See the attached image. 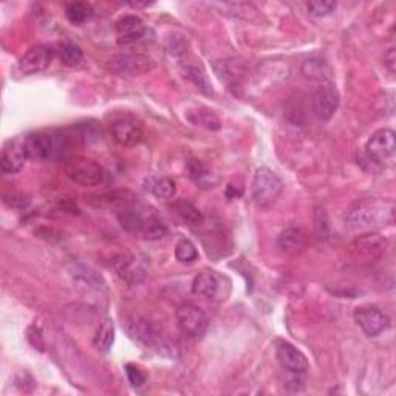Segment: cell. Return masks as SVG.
Returning <instances> with one entry per match:
<instances>
[{"label": "cell", "instance_id": "16", "mask_svg": "<svg viewBox=\"0 0 396 396\" xmlns=\"http://www.w3.org/2000/svg\"><path fill=\"white\" fill-rule=\"evenodd\" d=\"M26 158L29 156H26L25 152L24 140L11 141L4 147L2 156H0V168L5 173H17L24 168Z\"/></svg>", "mask_w": 396, "mask_h": 396}, {"label": "cell", "instance_id": "34", "mask_svg": "<svg viewBox=\"0 0 396 396\" xmlns=\"http://www.w3.org/2000/svg\"><path fill=\"white\" fill-rule=\"evenodd\" d=\"M384 61H385L387 68H389L392 73H395V61H396L395 49H390V50H389V53H387L385 56H384Z\"/></svg>", "mask_w": 396, "mask_h": 396}, {"label": "cell", "instance_id": "3", "mask_svg": "<svg viewBox=\"0 0 396 396\" xmlns=\"http://www.w3.org/2000/svg\"><path fill=\"white\" fill-rule=\"evenodd\" d=\"M24 147L29 158L44 161L62 152L64 147H67V138L64 135L36 132L24 138Z\"/></svg>", "mask_w": 396, "mask_h": 396}, {"label": "cell", "instance_id": "17", "mask_svg": "<svg viewBox=\"0 0 396 396\" xmlns=\"http://www.w3.org/2000/svg\"><path fill=\"white\" fill-rule=\"evenodd\" d=\"M70 274L73 280L78 283L79 288H84L87 291H95V293H101L106 290V282L103 280V278H101L93 268H90L88 265L73 263Z\"/></svg>", "mask_w": 396, "mask_h": 396}, {"label": "cell", "instance_id": "26", "mask_svg": "<svg viewBox=\"0 0 396 396\" xmlns=\"http://www.w3.org/2000/svg\"><path fill=\"white\" fill-rule=\"evenodd\" d=\"M58 56H59V59H61L64 66L75 67L82 61V58H84V54H82V50L78 47L76 44L64 42V44L59 45Z\"/></svg>", "mask_w": 396, "mask_h": 396}, {"label": "cell", "instance_id": "5", "mask_svg": "<svg viewBox=\"0 0 396 396\" xmlns=\"http://www.w3.org/2000/svg\"><path fill=\"white\" fill-rule=\"evenodd\" d=\"M282 192V180L278 173L268 168L257 169L253 180V198L257 206L268 208L279 198Z\"/></svg>", "mask_w": 396, "mask_h": 396}, {"label": "cell", "instance_id": "9", "mask_svg": "<svg viewBox=\"0 0 396 396\" xmlns=\"http://www.w3.org/2000/svg\"><path fill=\"white\" fill-rule=\"evenodd\" d=\"M339 107V91L331 84L325 82L322 84L311 98V110L319 121H328L333 118Z\"/></svg>", "mask_w": 396, "mask_h": 396}, {"label": "cell", "instance_id": "6", "mask_svg": "<svg viewBox=\"0 0 396 396\" xmlns=\"http://www.w3.org/2000/svg\"><path fill=\"white\" fill-rule=\"evenodd\" d=\"M175 316H177L178 328L188 337L198 339L208 331L209 319L206 316V313L200 307L193 305V303H181V305L177 308Z\"/></svg>", "mask_w": 396, "mask_h": 396}, {"label": "cell", "instance_id": "27", "mask_svg": "<svg viewBox=\"0 0 396 396\" xmlns=\"http://www.w3.org/2000/svg\"><path fill=\"white\" fill-rule=\"evenodd\" d=\"M184 76H186L198 90L203 91V93L213 95V87H210L208 76L205 75V71L201 70L200 67L188 66L186 70H184Z\"/></svg>", "mask_w": 396, "mask_h": 396}, {"label": "cell", "instance_id": "23", "mask_svg": "<svg viewBox=\"0 0 396 396\" xmlns=\"http://www.w3.org/2000/svg\"><path fill=\"white\" fill-rule=\"evenodd\" d=\"M173 210L178 214V217L183 220V222H186L188 225L192 226H200L201 223L205 222V217L203 214L200 213L198 208L193 206L191 201L186 200H177L173 203Z\"/></svg>", "mask_w": 396, "mask_h": 396}, {"label": "cell", "instance_id": "10", "mask_svg": "<svg viewBox=\"0 0 396 396\" xmlns=\"http://www.w3.org/2000/svg\"><path fill=\"white\" fill-rule=\"evenodd\" d=\"M355 320L367 336H380L389 327V318L376 307H361L355 310Z\"/></svg>", "mask_w": 396, "mask_h": 396}, {"label": "cell", "instance_id": "22", "mask_svg": "<svg viewBox=\"0 0 396 396\" xmlns=\"http://www.w3.org/2000/svg\"><path fill=\"white\" fill-rule=\"evenodd\" d=\"M147 189H149L155 197L163 200H171L177 193V184L168 177H152L147 180Z\"/></svg>", "mask_w": 396, "mask_h": 396}, {"label": "cell", "instance_id": "35", "mask_svg": "<svg viewBox=\"0 0 396 396\" xmlns=\"http://www.w3.org/2000/svg\"><path fill=\"white\" fill-rule=\"evenodd\" d=\"M128 5L133 6V8H144V6H149L151 2H131Z\"/></svg>", "mask_w": 396, "mask_h": 396}, {"label": "cell", "instance_id": "2", "mask_svg": "<svg viewBox=\"0 0 396 396\" xmlns=\"http://www.w3.org/2000/svg\"><path fill=\"white\" fill-rule=\"evenodd\" d=\"M118 220L121 226L131 234H141L151 240H158L168 234V228L151 209L140 206L135 201L118 209Z\"/></svg>", "mask_w": 396, "mask_h": 396}, {"label": "cell", "instance_id": "7", "mask_svg": "<svg viewBox=\"0 0 396 396\" xmlns=\"http://www.w3.org/2000/svg\"><path fill=\"white\" fill-rule=\"evenodd\" d=\"M387 250V240L377 234H364L348 245V254L355 262L370 263L380 259Z\"/></svg>", "mask_w": 396, "mask_h": 396}, {"label": "cell", "instance_id": "11", "mask_svg": "<svg viewBox=\"0 0 396 396\" xmlns=\"http://www.w3.org/2000/svg\"><path fill=\"white\" fill-rule=\"evenodd\" d=\"M396 149V140L395 132L390 128H381V131L375 132L370 140L367 141L365 152L375 161H384L393 156Z\"/></svg>", "mask_w": 396, "mask_h": 396}, {"label": "cell", "instance_id": "18", "mask_svg": "<svg viewBox=\"0 0 396 396\" xmlns=\"http://www.w3.org/2000/svg\"><path fill=\"white\" fill-rule=\"evenodd\" d=\"M215 71L222 81L228 84V88L235 93V88H242V81L245 78V68L242 64L235 61H220L215 64Z\"/></svg>", "mask_w": 396, "mask_h": 396}, {"label": "cell", "instance_id": "30", "mask_svg": "<svg viewBox=\"0 0 396 396\" xmlns=\"http://www.w3.org/2000/svg\"><path fill=\"white\" fill-rule=\"evenodd\" d=\"M325 62L320 59H308L302 66V73L311 79H322L325 73Z\"/></svg>", "mask_w": 396, "mask_h": 396}, {"label": "cell", "instance_id": "14", "mask_svg": "<svg viewBox=\"0 0 396 396\" xmlns=\"http://www.w3.org/2000/svg\"><path fill=\"white\" fill-rule=\"evenodd\" d=\"M113 140L123 147H133L143 140V128L133 119H118L112 124Z\"/></svg>", "mask_w": 396, "mask_h": 396}, {"label": "cell", "instance_id": "28", "mask_svg": "<svg viewBox=\"0 0 396 396\" xmlns=\"http://www.w3.org/2000/svg\"><path fill=\"white\" fill-rule=\"evenodd\" d=\"M175 257L181 263H192L198 259V251L196 245H193L188 238H181V240L175 246Z\"/></svg>", "mask_w": 396, "mask_h": 396}, {"label": "cell", "instance_id": "32", "mask_svg": "<svg viewBox=\"0 0 396 396\" xmlns=\"http://www.w3.org/2000/svg\"><path fill=\"white\" fill-rule=\"evenodd\" d=\"M126 373H127L128 381H131V384L133 387H141L147 381L146 373L141 370L140 367H136L133 364H127L126 365Z\"/></svg>", "mask_w": 396, "mask_h": 396}, {"label": "cell", "instance_id": "12", "mask_svg": "<svg viewBox=\"0 0 396 396\" xmlns=\"http://www.w3.org/2000/svg\"><path fill=\"white\" fill-rule=\"evenodd\" d=\"M53 61V51L49 47H39L31 49L29 53H25L21 58L19 64H17V71L24 76H31L36 73H41L50 67Z\"/></svg>", "mask_w": 396, "mask_h": 396}, {"label": "cell", "instance_id": "33", "mask_svg": "<svg viewBox=\"0 0 396 396\" xmlns=\"http://www.w3.org/2000/svg\"><path fill=\"white\" fill-rule=\"evenodd\" d=\"M189 172H191V178L197 183L203 181V178L208 177V171L203 164H201L198 160H192L189 164Z\"/></svg>", "mask_w": 396, "mask_h": 396}, {"label": "cell", "instance_id": "4", "mask_svg": "<svg viewBox=\"0 0 396 396\" xmlns=\"http://www.w3.org/2000/svg\"><path fill=\"white\" fill-rule=\"evenodd\" d=\"M64 171H66V175L73 183L81 184V186H86V188L99 186V184L106 178L104 169L101 168L96 161L86 158V156H75V158H70L66 163Z\"/></svg>", "mask_w": 396, "mask_h": 396}, {"label": "cell", "instance_id": "24", "mask_svg": "<svg viewBox=\"0 0 396 396\" xmlns=\"http://www.w3.org/2000/svg\"><path fill=\"white\" fill-rule=\"evenodd\" d=\"M66 16L71 24H84L93 16V6L87 2H70L66 5Z\"/></svg>", "mask_w": 396, "mask_h": 396}, {"label": "cell", "instance_id": "15", "mask_svg": "<svg viewBox=\"0 0 396 396\" xmlns=\"http://www.w3.org/2000/svg\"><path fill=\"white\" fill-rule=\"evenodd\" d=\"M115 30H116L119 44H132V42H136L143 38L146 33V26L138 16L127 14V16L119 17V19L116 21Z\"/></svg>", "mask_w": 396, "mask_h": 396}, {"label": "cell", "instance_id": "19", "mask_svg": "<svg viewBox=\"0 0 396 396\" xmlns=\"http://www.w3.org/2000/svg\"><path fill=\"white\" fill-rule=\"evenodd\" d=\"M278 248L288 255L300 254L307 248V235L296 228L285 229L278 238Z\"/></svg>", "mask_w": 396, "mask_h": 396}, {"label": "cell", "instance_id": "21", "mask_svg": "<svg viewBox=\"0 0 396 396\" xmlns=\"http://www.w3.org/2000/svg\"><path fill=\"white\" fill-rule=\"evenodd\" d=\"M192 291H193V294H197V296L206 298V299L215 298V294L218 291L217 275L214 273H209V271L198 274L192 282Z\"/></svg>", "mask_w": 396, "mask_h": 396}, {"label": "cell", "instance_id": "1", "mask_svg": "<svg viewBox=\"0 0 396 396\" xmlns=\"http://www.w3.org/2000/svg\"><path fill=\"white\" fill-rule=\"evenodd\" d=\"M395 217V203L387 198H361L347 209L344 215L350 229H373L390 225Z\"/></svg>", "mask_w": 396, "mask_h": 396}, {"label": "cell", "instance_id": "13", "mask_svg": "<svg viewBox=\"0 0 396 396\" xmlns=\"http://www.w3.org/2000/svg\"><path fill=\"white\" fill-rule=\"evenodd\" d=\"M275 355H278V361L282 365L283 370H287V373L307 375L310 368L307 357L293 344L280 342Z\"/></svg>", "mask_w": 396, "mask_h": 396}, {"label": "cell", "instance_id": "29", "mask_svg": "<svg viewBox=\"0 0 396 396\" xmlns=\"http://www.w3.org/2000/svg\"><path fill=\"white\" fill-rule=\"evenodd\" d=\"M220 6H222V11H226V14L240 17V19H245V21H253L254 16H257V13H259L250 4H223Z\"/></svg>", "mask_w": 396, "mask_h": 396}, {"label": "cell", "instance_id": "25", "mask_svg": "<svg viewBox=\"0 0 396 396\" xmlns=\"http://www.w3.org/2000/svg\"><path fill=\"white\" fill-rule=\"evenodd\" d=\"M93 342L99 352H108L110 347L115 342V327L112 320H104L103 324H101Z\"/></svg>", "mask_w": 396, "mask_h": 396}, {"label": "cell", "instance_id": "20", "mask_svg": "<svg viewBox=\"0 0 396 396\" xmlns=\"http://www.w3.org/2000/svg\"><path fill=\"white\" fill-rule=\"evenodd\" d=\"M188 119L189 123L198 127H205L208 131H220L222 123H220L218 116L214 113V110H210L208 107H197L192 108L188 112Z\"/></svg>", "mask_w": 396, "mask_h": 396}, {"label": "cell", "instance_id": "31", "mask_svg": "<svg viewBox=\"0 0 396 396\" xmlns=\"http://www.w3.org/2000/svg\"><path fill=\"white\" fill-rule=\"evenodd\" d=\"M307 8L311 16L325 17L336 10V2H331V0H313L307 5Z\"/></svg>", "mask_w": 396, "mask_h": 396}, {"label": "cell", "instance_id": "8", "mask_svg": "<svg viewBox=\"0 0 396 396\" xmlns=\"http://www.w3.org/2000/svg\"><path fill=\"white\" fill-rule=\"evenodd\" d=\"M108 68L118 76L135 78L149 73L153 68V61L146 54L124 53L110 59Z\"/></svg>", "mask_w": 396, "mask_h": 396}]
</instances>
